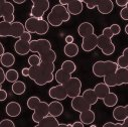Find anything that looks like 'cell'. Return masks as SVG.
Returning a JSON list of instances; mask_svg holds the SVG:
<instances>
[{
    "instance_id": "cell-21",
    "label": "cell",
    "mask_w": 128,
    "mask_h": 127,
    "mask_svg": "<svg viewBox=\"0 0 128 127\" xmlns=\"http://www.w3.org/2000/svg\"><path fill=\"white\" fill-rule=\"evenodd\" d=\"M60 124V123L56 117L48 115L46 118H44L40 123H38L34 127H58Z\"/></svg>"
},
{
    "instance_id": "cell-9",
    "label": "cell",
    "mask_w": 128,
    "mask_h": 127,
    "mask_svg": "<svg viewBox=\"0 0 128 127\" xmlns=\"http://www.w3.org/2000/svg\"><path fill=\"white\" fill-rule=\"evenodd\" d=\"M98 48L100 50L103 52L105 56H111L115 52V44L112 42V38L105 36V34H100L98 36Z\"/></svg>"
},
{
    "instance_id": "cell-33",
    "label": "cell",
    "mask_w": 128,
    "mask_h": 127,
    "mask_svg": "<svg viewBox=\"0 0 128 127\" xmlns=\"http://www.w3.org/2000/svg\"><path fill=\"white\" fill-rule=\"evenodd\" d=\"M117 65L119 68L121 69H128V48H126L123 52H122V56L118 58L117 60Z\"/></svg>"
},
{
    "instance_id": "cell-39",
    "label": "cell",
    "mask_w": 128,
    "mask_h": 127,
    "mask_svg": "<svg viewBox=\"0 0 128 127\" xmlns=\"http://www.w3.org/2000/svg\"><path fill=\"white\" fill-rule=\"evenodd\" d=\"M110 29H111V31H112L113 36H118V34L121 32V27H120V25H118V24H112V25L110 26Z\"/></svg>"
},
{
    "instance_id": "cell-14",
    "label": "cell",
    "mask_w": 128,
    "mask_h": 127,
    "mask_svg": "<svg viewBox=\"0 0 128 127\" xmlns=\"http://www.w3.org/2000/svg\"><path fill=\"white\" fill-rule=\"evenodd\" d=\"M96 48H98V36L93 34L91 36L83 38L82 42V48L84 52H90L94 50Z\"/></svg>"
},
{
    "instance_id": "cell-50",
    "label": "cell",
    "mask_w": 128,
    "mask_h": 127,
    "mask_svg": "<svg viewBox=\"0 0 128 127\" xmlns=\"http://www.w3.org/2000/svg\"><path fill=\"white\" fill-rule=\"evenodd\" d=\"M58 4H60V5H62V6H67L68 4H69V1H65V0H60V3Z\"/></svg>"
},
{
    "instance_id": "cell-22",
    "label": "cell",
    "mask_w": 128,
    "mask_h": 127,
    "mask_svg": "<svg viewBox=\"0 0 128 127\" xmlns=\"http://www.w3.org/2000/svg\"><path fill=\"white\" fill-rule=\"evenodd\" d=\"M64 106L60 101H54L50 103V115L54 117H60L64 113Z\"/></svg>"
},
{
    "instance_id": "cell-12",
    "label": "cell",
    "mask_w": 128,
    "mask_h": 127,
    "mask_svg": "<svg viewBox=\"0 0 128 127\" xmlns=\"http://www.w3.org/2000/svg\"><path fill=\"white\" fill-rule=\"evenodd\" d=\"M50 97L56 101H64L66 100L68 96V92L64 85H58L54 87H52L48 91Z\"/></svg>"
},
{
    "instance_id": "cell-41",
    "label": "cell",
    "mask_w": 128,
    "mask_h": 127,
    "mask_svg": "<svg viewBox=\"0 0 128 127\" xmlns=\"http://www.w3.org/2000/svg\"><path fill=\"white\" fill-rule=\"evenodd\" d=\"M7 97H8V93H7L4 89L0 90V101H1V102L5 101V100L7 99Z\"/></svg>"
},
{
    "instance_id": "cell-42",
    "label": "cell",
    "mask_w": 128,
    "mask_h": 127,
    "mask_svg": "<svg viewBox=\"0 0 128 127\" xmlns=\"http://www.w3.org/2000/svg\"><path fill=\"white\" fill-rule=\"evenodd\" d=\"M102 127H122V123H113V122H106Z\"/></svg>"
},
{
    "instance_id": "cell-10",
    "label": "cell",
    "mask_w": 128,
    "mask_h": 127,
    "mask_svg": "<svg viewBox=\"0 0 128 127\" xmlns=\"http://www.w3.org/2000/svg\"><path fill=\"white\" fill-rule=\"evenodd\" d=\"M65 88L68 92V96L72 99L78 97L81 95L82 91V81L79 78H72L69 82H67L65 85Z\"/></svg>"
},
{
    "instance_id": "cell-31",
    "label": "cell",
    "mask_w": 128,
    "mask_h": 127,
    "mask_svg": "<svg viewBox=\"0 0 128 127\" xmlns=\"http://www.w3.org/2000/svg\"><path fill=\"white\" fill-rule=\"evenodd\" d=\"M11 90H12L13 94L20 96V95H23V94L25 93V91H26V86H25V84H24L22 81H17V82H15L14 84H12Z\"/></svg>"
},
{
    "instance_id": "cell-43",
    "label": "cell",
    "mask_w": 128,
    "mask_h": 127,
    "mask_svg": "<svg viewBox=\"0 0 128 127\" xmlns=\"http://www.w3.org/2000/svg\"><path fill=\"white\" fill-rule=\"evenodd\" d=\"M6 81V73L3 71V69H0V84H3Z\"/></svg>"
},
{
    "instance_id": "cell-26",
    "label": "cell",
    "mask_w": 128,
    "mask_h": 127,
    "mask_svg": "<svg viewBox=\"0 0 128 127\" xmlns=\"http://www.w3.org/2000/svg\"><path fill=\"white\" fill-rule=\"evenodd\" d=\"M0 62H1L2 67L10 68V67H12L14 65L15 56L11 52H5L3 56H1V58H0Z\"/></svg>"
},
{
    "instance_id": "cell-13",
    "label": "cell",
    "mask_w": 128,
    "mask_h": 127,
    "mask_svg": "<svg viewBox=\"0 0 128 127\" xmlns=\"http://www.w3.org/2000/svg\"><path fill=\"white\" fill-rule=\"evenodd\" d=\"M71 106L75 111H77L79 113L85 112L87 110H91V107H92V105L89 102H87V100L82 96V95L72 99Z\"/></svg>"
},
{
    "instance_id": "cell-15",
    "label": "cell",
    "mask_w": 128,
    "mask_h": 127,
    "mask_svg": "<svg viewBox=\"0 0 128 127\" xmlns=\"http://www.w3.org/2000/svg\"><path fill=\"white\" fill-rule=\"evenodd\" d=\"M14 50L19 56H26L30 52V42L19 38L14 44Z\"/></svg>"
},
{
    "instance_id": "cell-20",
    "label": "cell",
    "mask_w": 128,
    "mask_h": 127,
    "mask_svg": "<svg viewBox=\"0 0 128 127\" xmlns=\"http://www.w3.org/2000/svg\"><path fill=\"white\" fill-rule=\"evenodd\" d=\"M97 9L101 14H109L114 9V3L111 0H100Z\"/></svg>"
},
{
    "instance_id": "cell-18",
    "label": "cell",
    "mask_w": 128,
    "mask_h": 127,
    "mask_svg": "<svg viewBox=\"0 0 128 127\" xmlns=\"http://www.w3.org/2000/svg\"><path fill=\"white\" fill-rule=\"evenodd\" d=\"M21 110L22 109H21L20 104L15 101L9 102L5 108V112L9 117H18L21 113Z\"/></svg>"
},
{
    "instance_id": "cell-28",
    "label": "cell",
    "mask_w": 128,
    "mask_h": 127,
    "mask_svg": "<svg viewBox=\"0 0 128 127\" xmlns=\"http://www.w3.org/2000/svg\"><path fill=\"white\" fill-rule=\"evenodd\" d=\"M113 118L116 120V121H124L127 117V114H126V110H125V106H117L115 107V109L113 110Z\"/></svg>"
},
{
    "instance_id": "cell-11",
    "label": "cell",
    "mask_w": 128,
    "mask_h": 127,
    "mask_svg": "<svg viewBox=\"0 0 128 127\" xmlns=\"http://www.w3.org/2000/svg\"><path fill=\"white\" fill-rule=\"evenodd\" d=\"M50 50H52V44L48 40H44V38L36 40L30 42V52H34V54H38L40 56L46 54V52H48Z\"/></svg>"
},
{
    "instance_id": "cell-32",
    "label": "cell",
    "mask_w": 128,
    "mask_h": 127,
    "mask_svg": "<svg viewBox=\"0 0 128 127\" xmlns=\"http://www.w3.org/2000/svg\"><path fill=\"white\" fill-rule=\"evenodd\" d=\"M60 69L62 71H65L66 73L72 75L77 71V66H76V64L73 60H65L62 64Z\"/></svg>"
},
{
    "instance_id": "cell-45",
    "label": "cell",
    "mask_w": 128,
    "mask_h": 127,
    "mask_svg": "<svg viewBox=\"0 0 128 127\" xmlns=\"http://www.w3.org/2000/svg\"><path fill=\"white\" fill-rule=\"evenodd\" d=\"M116 4L122 8H124L128 4V0H116Z\"/></svg>"
},
{
    "instance_id": "cell-23",
    "label": "cell",
    "mask_w": 128,
    "mask_h": 127,
    "mask_svg": "<svg viewBox=\"0 0 128 127\" xmlns=\"http://www.w3.org/2000/svg\"><path fill=\"white\" fill-rule=\"evenodd\" d=\"M95 119H96V115L92 109L80 113V121L85 125H92Z\"/></svg>"
},
{
    "instance_id": "cell-40",
    "label": "cell",
    "mask_w": 128,
    "mask_h": 127,
    "mask_svg": "<svg viewBox=\"0 0 128 127\" xmlns=\"http://www.w3.org/2000/svg\"><path fill=\"white\" fill-rule=\"evenodd\" d=\"M120 16H121V18H122L123 20H128V4H127L124 8L121 9V11H120Z\"/></svg>"
},
{
    "instance_id": "cell-52",
    "label": "cell",
    "mask_w": 128,
    "mask_h": 127,
    "mask_svg": "<svg viewBox=\"0 0 128 127\" xmlns=\"http://www.w3.org/2000/svg\"><path fill=\"white\" fill-rule=\"evenodd\" d=\"M122 127H128V118H126V119L122 122Z\"/></svg>"
},
{
    "instance_id": "cell-44",
    "label": "cell",
    "mask_w": 128,
    "mask_h": 127,
    "mask_svg": "<svg viewBox=\"0 0 128 127\" xmlns=\"http://www.w3.org/2000/svg\"><path fill=\"white\" fill-rule=\"evenodd\" d=\"M103 34H105V36H109V38H113L114 36H113V34H112V31H111V29H110V26L109 27H105L104 29H103V32H102Z\"/></svg>"
},
{
    "instance_id": "cell-5",
    "label": "cell",
    "mask_w": 128,
    "mask_h": 127,
    "mask_svg": "<svg viewBox=\"0 0 128 127\" xmlns=\"http://www.w3.org/2000/svg\"><path fill=\"white\" fill-rule=\"evenodd\" d=\"M26 31L25 25L19 21L8 23L5 21L0 22V36L1 38H14L19 40Z\"/></svg>"
},
{
    "instance_id": "cell-34",
    "label": "cell",
    "mask_w": 128,
    "mask_h": 127,
    "mask_svg": "<svg viewBox=\"0 0 128 127\" xmlns=\"http://www.w3.org/2000/svg\"><path fill=\"white\" fill-rule=\"evenodd\" d=\"M40 56L42 58V62H52V64H54V62L56 60V54L54 50H50L46 52V54H40Z\"/></svg>"
},
{
    "instance_id": "cell-36",
    "label": "cell",
    "mask_w": 128,
    "mask_h": 127,
    "mask_svg": "<svg viewBox=\"0 0 128 127\" xmlns=\"http://www.w3.org/2000/svg\"><path fill=\"white\" fill-rule=\"evenodd\" d=\"M28 64L30 67H38L42 64V58L40 54H32L28 58Z\"/></svg>"
},
{
    "instance_id": "cell-17",
    "label": "cell",
    "mask_w": 128,
    "mask_h": 127,
    "mask_svg": "<svg viewBox=\"0 0 128 127\" xmlns=\"http://www.w3.org/2000/svg\"><path fill=\"white\" fill-rule=\"evenodd\" d=\"M84 2L82 0H71L69 1V4L67 5L68 11L71 15H79L83 12L84 9Z\"/></svg>"
},
{
    "instance_id": "cell-16",
    "label": "cell",
    "mask_w": 128,
    "mask_h": 127,
    "mask_svg": "<svg viewBox=\"0 0 128 127\" xmlns=\"http://www.w3.org/2000/svg\"><path fill=\"white\" fill-rule=\"evenodd\" d=\"M78 34L81 38H85L88 36H91L95 34V28L92 23L90 22H83L78 27Z\"/></svg>"
},
{
    "instance_id": "cell-4",
    "label": "cell",
    "mask_w": 128,
    "mask_h": 127,
    "mask_svg": "<svg viewBox=\"0 0 128 127\" xmlns=\"http://www.w3.org/2000/svg\"><path fill=\"white\" fill-rule=\"evenodd\" d=\"M119 67L117 62L112 60H98L96 62L93 67L92 72L93 74L98 78H107L114 76L118 71Z\"/></svg>"
},
{
    "instance_id": "cell-55",
    "label": "cell",
    "mask_w": 128,
    "mask_h": 127,
    "mask_svg": "<svg viewBox=\"0 0 128 127\" xmlns=\"http://www.w3.org/2000/svg\"><path fill=\"white\" fill-rule=\"evenodd\" d=\"M125 110H126V114H127V117H128V105L125 106Z\"/></svg>"
},
{
    "instance_id": "cell-48",
    "label": "cell",
    "mask_w": 128,
    "mask_h": 127,
    "mask_svg": "<svg viewBox=\"0 0 128 127\" xmlns=\"http://www.w3.org/2000/svg\"><path fill=\"white\" fill-rule=\"evenodd\" d=\"M85 124H83L81 121H76L75 123H73V127H84Z\"/></svg>"
},
{
    "instance_id": "cell-47",
    "label": "cell",
    "mask_w": 128,
    "mask_h": 127,
    "mask_svg": "<svg viewBox=\"0 0 128 127\" xmlns=\"http://www.w3.org/2000/svg\"><path fill=\"white\" fill-rule=\"evenodd\" d=\"M66 42H67V44H74V36H68L66 38Z\"/></svg>"
},
{
    "instance_id": "cell-37",
    "label": "cell",
    "mask_w": 128,
    "mask_h": 127,
    "mask_svg": "<svg viewBox=\"0 0 128 127\" xmlns=\"http://www.w3.org/2000/svg\"><path fill=\"white\" fill-rule=\"evenodd\" d=\"M86 5L88 9H94V8H97L99 5L100 0H96V1H83Z\"/></svg>"
},
{
    "instance_id": "cell-29",
    "label": "cell",
    "mask_w": 128,
    "mask_h": 127,
    "mask_svg": "<svg viewBox=\"0 0 128 127\" xmlns=\"http://www.w3.org/2000/svg\"><path fill=\"white\" fill-rule=\"evenodd\" d=\"M64 52H65V54L69 58H75L79 54V46L75 42L70 44H66L65 48H64Z\"/></svg>"
},
{
    "instance_id": "cell-51",
    "label": "cell",
    "mask_w": 128,
    "mask_h": 127,
    "mask_svg": "<svg viewBox=\"0 0 128 127\" xmlns=\"http://www.w3.org/2000/svg\"><path fill=\"white\" fill-rule=\"evenodd\" d=\"M13 1L16 4H23V3H25V0H13Z\"/></svg>"
},
{
    "instance_id": "cell-35",
    "label": "cell",
    "mask_w": 128,
    "mask_h": 127,
    "mask_svg": "<svg viewBox=\"0 0 128 127\" xmlns=\"http://www.w3.org/2000/svg\"><path fill=\"white\" fill-rule=\"evenodd\" d=\"M18 78H19V74L16 70H13V69H10L6 72V81L9 82V83H12L14 84L15 82L18 81Z\"/></svg>"
},
{
    "instance_id": "cell-38",
    "label": "cell",
    "mask_w": 128,
    "mask_h": 127,
    "mask_svg": "<svg viewBox=\"0 0 128 127\" xmlns=\"http://www.w3.org/2000/svg\"><path fill=\"white\" fill-rule=\"evenodd\" d=\"M0 127H15V124L10 119H4L0 123Z\"/></svg>"
},
{
    "instance_id": "cell-30",
    "label": "cell",
    "mask_w": 128,
    "mask_h": 127,
    "mask_svg": "<svg viewBox=\"0 0 128 127\" xmlns=\"http://www.w3.org/2000/svg\"><path fill=\"white\" fill-rule=\"evenodd\" d=\"M103 101V103H104V105L106 106V107H115L116 105H117V103H118V96L115 94V93H109L107 96L102 100Z\"/></svg>"
},
{
    "instance_id": "cell-56",
    "label": "cell",
    "mask_w": 128,
    "mask_h": 127,
    "mask_svg": "<svg viewBox=\"0 0 128 127\" xmlns=\"http://www.w3.org/2000/svg\"><path fill=\"white\" fill-rule=\"evenodd\" d=\"M90 127H97V126H96V125H94V124H92V125H91Z\"/></svg>"
},
{
    "instance_id": "cell-24",
    "label": "cell",
    "mask_w": 128,
    "mask_h": 127,
    "mask_svg": "<svg viewBox=\"0 0 128 127\" xmlns=\"http://www.w3.org/2000/svg\"><path fill=\"white\" fill-rule=\"evenodd\" d=\"M128 85V69L119 68L116 72V86Z\"/></svg>"
},
{
    "instance_id": "cell-19",
    "label": "cell",
    "mask_w": 128,
    "mask_h": 127,
    "mask_svg": "<svg viewBox=\"0 0 128 127\" xmlns=\"http://www.w3.org/2000/svg\"><path fill=\"white\" fill-rule=\"evenodd\" d=\"M94 91H95L96 95H97V97L99 98V100H103L109 93H111L110 87L107 86L104 82L103 83H99V84L96 85L95 88H94Z\"/></svg>"
},
{
    "instance_id": "cell-1",
    "label": "cell",
    "mask_w": 128,
    "mask_h": 127,
    "mask_svg": "<svg viewBox=\"0 0 128 127\" xmlns=\"http://www.w3.org/2000/svg\"><path fill=\"white\" fill-rule=\"evenodd\" d=\"M54 69L52 62H42L38 67L29 68V78L38 86H44L54 80Z\"/></svg>"
},
{
    "instance_id": "cell-49",
    "label": "cell",
    "mask_w": 128,
    "mask_h": 127,
    "mask_svg": "<svg viewBox=\"0 0 128 127\" xmlns=\"http://www.w3.org/2000/svg\"><path fill=\"white\" fill-rule=\"evenodd\" d=\"M5 54V50H4V46L2 44H0V56H3Z\"/></svg>"
},
{
    "instance_id": "cell-27",
    "label": "cell",
    "mask_w": 128,
    "mask_h": 127,
    "mask_svg": "<svg viewBox=\"0 0 128 127\" xmlns=\"http://www.w3.org/2000/svg\"><path fill=\"white\" fill-rule=\"evenodd\" d=\"M82 96L87 100V102H89L92 106L95 105L96 103H97L99 101V98L97 97V95H96L94 89H87L83 92V95Z\"/></svg>"
},
{
    "instance_id": "cell-3",
    "label": "cell",
    "mask_w": 128,
    "mask_h": 127,
    "mask_svg": "<svg viewBox=\"0 0 128 127\" xmlns=\"http://www.w3.org/2000/svg\"><path fill=\"white\" fill-rule=\"evenodd\" d=\"M71 19V14L68 11L67 6L60 4L54 5L48 15V22L54 27L60 26L64 22H68Z\"/></svg>"
},
{
    "instance_id": "cell-6",
    "label": "cell",
    "mask_w": 128,
    "mask_h": 127,
    "mask_svg": "<svg viewBox=\"0 0 128 127\" xmlns=\"http://www.w3.org/2000/svg\"><path fill=\"white\" fill-rule=\"evenodd\" d=\"M25 29L29 34H36L38 36H44L50 30V23L44 19L29 17L25 21Z\"/></svg>"
},
{
    "instance_id": "cell-2",
    "label": "cell",
    "mask_w": 128,
    "mask_h": 127,
    "mask_svg": "<svg viewBox=\"0 0 128 127\" xmlns=\"http://www.w3.org/2000/svg\"><path fill=\"white\" fill-rule=\"evenodd\" d=\"M26 105L28 109L34 110V114L31 118H32V121L36 122V124L50 115V104L46 102H42L36 96L30 97L27 100Z\"/></svg>"
},
{
    "instance_id": "cell-54",
    "label": "cell",
    "mask_w": 128,
    "mask_h": 127,
    "mask_svg": "<svg viewBox=\"0 0 128 127\" xmlns=\"http://www.w3.org/2000/svg\"><path fill=\"white\" fill-rule=\"evenodd\" d=\"M125 32H126V34H128V24L125 26Z\"/></svg>"
},
{
    "instance_id": "cell-8",
    "label": "cell",
    "mask_w": 128,
    "mask_h": 127,
    "mask_svg": "<svg viewBox=\"0 0 128 127\" xmlns=\"http://www.w3.org/2000/svg\"><path fill=\"white\" fill-rule=\"evenodd\" d=\"M14 5L9 2V1H5V0H1L0 1V16L1 18H3V21L8 22V23H13L14 21Z\"/></svg>"
},
{
    "instance_id": "cell-25",
    "label": "cell",
    "mask_w": 128,
    "mask_h": 127,
    "mask_svg": "<svg viewBox=\"0 0 128 127\" xmlns=\"http://www.w3.org/2000/svg\"><path fill=\"white\" fill-rule=\"evenodd\" d=\"M72 75L66 73L65 71H62V69L56 71V75H54V80L58 82V85H65L67 82H69L72 79Z\"/></svg>"
},
{
    "instance_id": "cell-7",
    "label": "cell",
    "mask_w": 128,
    "mask_h": 127,
    "mask_svg": "<svg viewBox=\"0 0 128 127\" xmlns=\"http://www.w3.org/2000/svg\"><path fill=\"white\" fill-rule=\"evenodd\" d=\"M32 7L30 10V17L44 19V13L50 9V1L48 0H31Z\"/></svg>"
},
{
    "instance_id": "cell-53",
    "label": "cell",
    "mask_w": 128,
    "mask_h": 127,
    "mask_svg": "<svg viewBox=\"0 0 128 127\" xmlns=\"http://www.w3.org/2000/svg\"><path fill=\"white\" fill-rule=\"evenodd\" d=\"M58 127H73V124H60Z\"/></svg>"
},
{
    "instance_id": "cell-46",
    "label": "cell",
    "mask_w": 128,
    "mask_h": 127,
    "mask_svg": "<svg viewBox=\"0 0 128 127\" xmlns=\"http://www.w3.org/2000/svg\"><path fill=\"white\" fill-rule=\"evenodd\" d=\"M29 68H23L22 71H21V74L23 77H28L29 78Z\"/></svg>"
}]
</instances>
